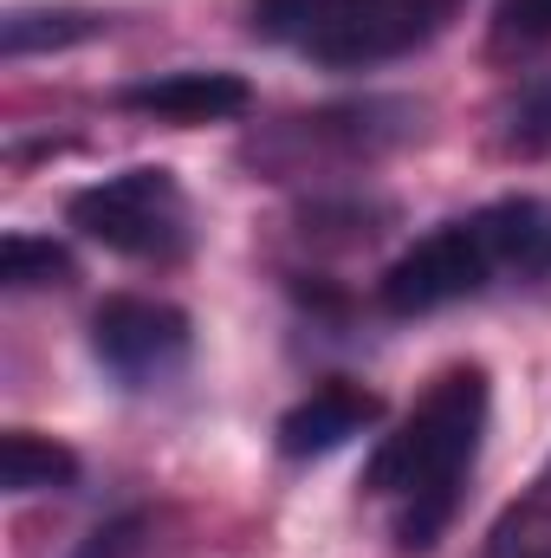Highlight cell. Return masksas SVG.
I'll return each instance as SVG.
<instances>
[{"mask_svg":"<svg viewBox=\"0 0 551 558\" xmlns=\"http://www.w3.org/2000/svg\"><path fill=\"white\" fill-rule=\"evenodd\" d=\"M377 422H383V397L377 390H364V384H318L305 403H292L279 416V454L311 461V454H331V448H344L351 435H364Z\"/></svg>","mask_w":551,"mask_h":558,"instance_id":"cell-7","label":"cell"},{"mask_svg":"<svg viewBox=\"0 0 551 558\" xmlns=\"http://www.w3.org/2000/svg\"><path fill=\"white\" fill-rule=\"evenodd\" d=\"M500 274L493 254H487V234L480 221H441L434 234H421L409 254L390 260V274L377 279V305L390 318H421V312H441L454 299H474L487 279Z\"/></svg>","mask_w":551,"mask_h":558,"instance_id":"cell-4","label":"cell"},{"mask_svg":"<svg viewBox=\"0 0 551 558\" xmlns=\"http://www.w3.org/2000/svg\"><path fill=\"white\" fill-rule=\"evenodd\" d=\"M0 487L7 494H65L78 487V454L52 435H33V428H7L0 441Z\"/></svg>","mask_w":551,"mask_h":558,"instance_id":"cell-9","label":"cell"},{"mask_svg":"<svg viewBox=\"0 0 551 558\" xmlns=\"http://www.w3.org/2000/svg\"><path fill=\"white\" fill-rule=\"evenodd\" d=\"M124 105L143 111V118H162V124H228L254 105L247 78L241 72H162V78H143V85H124Z\"/></svg>","mask_w":551,"mask_h":558,"instance_id":"cell-6","label":"cell"},{"mask_svg":"<svg viewBox=\"0 0 551 558\" xmlns=\"http://www.w3.org/2000/svg\"><path fill=\"white\" fill-rule=\"evenodd\" d=\"M65 221L111 247V254H131V260H175L188 247V195L169 169L137 162L124 175H105L91 189H78L65 202Z\"/></svg>","mask_w":551,"mask_h":558,"instance_id":"cell-3","label":"cell"},{"mask_svg":"<svg viewBox=\"0 0 551 558\" xmlns=\"http://www.w3.org/2000/svg\"><path fill=\"white\" fill-rule=\"evenodd\" d=\"M500 39H551V0H500Z\"/></svg>","mask_w":551,"mask_h":558,"instance_id":"cell-14","label":"cell"},{"mask_svg":"<svg viewBox=\"0 0 551 558\" xmlns=\"http://www.w3.org/2000/svg\"><path fill=\"white\" fill-rule=\"evenodd\" d=\"M448 0H247L254 33L318 65H383L441 26Z\"/></svg>","mask_w":551,"mask_h":558,"instance_id":"cell-2","label":"cell"},{"mask_svg":"<svg viewBox=\"0 0 551 558\" xmlns=\"http://www.w3.org/2000/svg\"><path fill=\"white\" fill-rule=\"evenodd\" d=\"M506 124H513V143H519V149H546L551 143V78L526 85V92L513 98Z\"/></svg>","mask_w":551,"mask_h":558,"instance_id":"cell-12","label":"cell"},{"mask_svg":"<svg viewBox=\"0 0 551 558\" xmlns=\"http://www.w3.org/2000/svg\"><path fill=\"white\" fill-rule=\"evenodd\" d=\"M0 279L13 292H26V286H65L72 279V254L59 241H46V234H7L0 241Z\"/></svg>","mask_w":551,"mask_h":558,"instance_id":"cell-11","label":"cell"},{"mask_svg":"<svg viewBox=\"0 0 551 558\" xmlns=\"http://www.w3.org/2000/svg\"><path fill=\"white\" fill-rule=\"evenodd\" d=\"M143 539V513H124V520H111V526H98V533H85V546L72 558H131Z\"/></svg>","mask_w":551,"mask_h":558,"instance_id":"cell-13","label":"cell"},{"mask_svg":"<svg viewBox=\"0 0 551 558\" xmlns=\"http://www.w3.org/2000/svg\"><path fill=\"white\" fill-rule=\"evenodd\" d=\"M487 371L480 364H454L428 384V397L409 410L396 435L377 441V454L364 461V487L377 500H403L396 513V546L403 553H428L434 533L454 520L461 507V481L480 454L487 435Z\"/></svg>","mask_w":551,"mask_h":558,"instance_id":"cell-1","label":"cell"},{"mask_svg":"<svg viewBox=\"0 0 551 558\" xmlns=\"http://www.w3.org/2000/svg\"><path fill=\"white\" fill-rule=\"evenodd\" d=\"M474 221H480L487 254H493L500 274H519V279H546L551 274V202L546 195H506V202H487Z\"/></svg>","mask_w":551,"mask_h":558,"instance_id":"cell-8","label":"cell"},{"mask_svg":"<svg viewBox=\"0 0 551 558\" xmlns=\"http://www.w3.org/2000/svg\"><path fill=\"white\" fill-rule=\"evenodd\" d=\"M105 20L91 7H7L0 20V52L7 59H33V52H59L78 39H98Z\"/></svg>","mask_w":551,"mask_h":558,"instance_id":"cell-10","label":"cell"},{"mask_svg":"<svg viewBox=\"0 0 551 558\" xmlns=\"http://www.w3.org/2000/svg\"><path fill=\"white\" fill-rule=\"evenodd\" d=\"M195 331H188V312L169 305V299H143V292H111L98 312H91V351L98 364L118 377V384H162L169 371H182Z\"/></svg>","mask_w":551,"mask_h":558,"instance_id":"cell-5","label":"cell"}]
</instances>
